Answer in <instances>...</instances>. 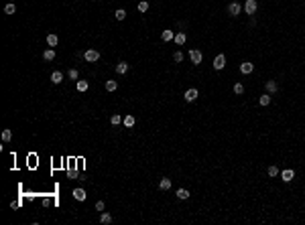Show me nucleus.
<instances>
[{
    "label": "nucleus",
    "mask_w": 305,
    "mask_h": 225,
    "mask_svg": "<svg viewBox=\"0 0 305 225\" xmlns=\"http://www.w3.org/2000/svg\"><path fill=\"white\" fill-rule=\"evenodd\" d=\"M256 8H258L256 0H246V4H244V12H246L248 16H254V14H256Z\"/></svg>",
    "instance_id": "obj_1"
},
{
    "label": "nucleus",
    "mask_w": 305,
    "mask_h": 225,
    "mask_svg": "<svg viewBox=\"0 0 305 225\" xmlns=\"http://www.w3.org/2000/svg\"><path fill=\"white\" fill-rule=\"evenodd\" d=\"M83 59H86L87 63H96L98 59H100V53H98L96 49H87L86 53H83Z\"/></svg>",
    "instance_id": "obj_2"
},
{
    "label": "nucleus",
    "mask_w": 305,
    "mask_h": 225,
    "mask_svg": "<svg viewBox=\"0 0 305 225\" xmlns=\"http://www.w3.org/2000/svg\"><path fill=\"white\" fill-rule=\"evenodd\" d=\"M189 59H191V63L193 65H199L201 63V59H203V55H201L199 49H189Z\"/></svg>",
    "instance_id": "obj_3"
},
{
    "label": "nucleus",
    "mask_w": 305,
    "mask_h": 225,
    "mask_svg": "<svg viewBox=\"0 0 305 225\" xmlns=\"http://www.w3.org/2000/svg\"><path fill=\"white\" fill-rule=\"evenodd\" d=\"M228 12H230V16H238L242 12V6L238 4V2H230L228 4Z\"/></svg>",
    "instance_id": "obj_4"
},
{
    "label": "nucleus",
    "mask_w": 305,
    "mask_h": 225,
    "mask_svg": "<svg viewBox=\"0 0 305 225\" xmlns=\"http://www.w3.org/2000/svg\"><path fill=\"white\" fill-rule=\"evenodd\" d=\"M224 67H226V57H224V55H218V57L214 59V69L220 71V69H224Z\"/></svg>",
    "instance_id": "obj_5"
},
{
    "label": "nucleus",
    "mask_w": 305,
    "mask_h": 225,
    "mask_svg": "<svg viewBox=\"0 0 305 225\" xmlns=\"http://www.w3.org/2000/svg\"><path fill=\"white\" fill-rule=\"evenodd\" d=\"M197 95H199V93H197V89H195V87H191V89H187V91H185V95H183V98H185V102H195V99H197Z\"/></svg>",
    "instance_id": "obj_6"
},
{
    "label": "nucleus",
    "mask_w": 305,
    "mask_h": 225,
    "mask_svg": "<svg viewBox=\"0 0 305 225\" xmlns=\"http://www.w3.org/2000/svg\"><path fill=\"white\" fill-rule=\"evenodd\" d=\"M252 71H254V65H252L250 61H244V63L240 65V73H244V75H250Z\"/></svg>",
    "instance_id": "obj_7"
},
{
    "label": "nucleus",
    "mask_w": 305,
    "mask_h": 225,
    "mask_svg": "<svg viewBox=\"0 0 305 225\" xmlns=\"http://www.w3.org/2000/svg\"><path fill=\"white\" fill-rule=\"evenodd\" d=\"M293 176H295V171H293V168H285V171L281 172V179L285 183H291L293 181Z\"/></svg>",
    "instance_id": "obj_8"
},
{
    "label": "nucleus",
    "mask_w": 305,
    "mask_h": 225,
    "mask_svg": "<svg viewBox=\"0 0 305 225\" xmlns=\"http://www.w3.org/2000/svg\"><path fill=\"white\" fill-rule=\"evenodd\" d=\"M126 71H128V63H126V61H120V63L116 65V73L118 75H126Z\"/></svg>",
    "instance_id": "obj_9"
},
{
    "label": "nucleus",
    "mask_w": 305,
    "mask_h": 225,
    "mask_svg": "<svg viewBox=\"0 0 305 225\" xmlns=\"http://www.w3.org/2000/svg\"><path fill=\"white\" fill-rule=\"evenodd\" d=\"M161 39H163L165 43H167V41H173V39H175V33H173L171 29H165L163 34H161Z\"/></svg>",
    "instance_id": "obj_10"
},
{
    "label": "nucleus",
    "mask_w": 305,
    "mask_h": 225,
    "mask_svg": "<svg viewBox=\"0 0 305 225\" xmlns=\"http://www.w3.org/2000/svg\"><path fill=\"white\" fill-rule=\"evenodd\" d=\"M57 43H59V37H57V34H53V33L47 34V45H49V47H57Z\"/></svg>",
    "instance_id": "obj_11"
},
{
    "label": "nucleus",
    "mask_w": 305,
    "mask_h": 225,
    "mask_svg": "<svg viewBox=\"0 0 305 225\" xmlns=\"http://www.w3.org/2000/svg\"><path fill=\"white\" fill-rule=\"evenodd\" d=\"M265 87H266V93H271V95H273V93L277 91V81H273V79H271V81H266Z\"/></svg>",
    "instance_id": "obj_12"
},
{
    "label": "nucleus",
    "mask_w": 305,
    "mask_h": 225,
    "mask_svg": "<svg viewBox=\"0 0 305 225\" xmlns=\"http://www.w3.org/2000/svg\"><path fill=\"white\" fill-rule=\"evenodd\" d=\"M159 189H161V191H169V189H171V179H161Z\"/></svg>",
    "instance_id": "obj_13"
},
{
    "label": "nucleus",
    "mask_w": 305,
    "mask_h": 225,
    "mask_svg": "<svg viewBox=\"0 0 305 225\" xmlns=\"http://www.w3.org/2000/svg\"><path fill=\"white\" fill-rule=\"evenodd\" d=\"M185 41H187V34L185 33H175V43L177 45H185Z\"/></svg>",
    "instance_id": "obj_14"
},
{
    "label": "nucleus",
    "mask_w": 305,
    "mask_h": 225,
    "mask_svg": "<svg viewBox=\"0 0 305 225\" xmlns=\"http://www.w3.org/2000/svg\"><path fill=\"white\" fill-rule=\"evenodd\" d=\"M104 87H106V91H116V89H118V83L114 81V79H110V81H106V83H104Z\"/></svg>",
    "instance_id": "obj_15"
},
{
    "label": "nucleus",
    "mask_w": 305,
    "mask_h": 225,
    "mask_svg": "<svg viewBox=\"0 0 305 225\" xmlns=\"http://www.w3.org/2000/svg\"><path fill=\"white\" fill-rule=\"evenodd\" d=\"M51 81H53V83H61L63 81V73L61 71H53V73H51Z\"/></svg>",
    "instance_id": "obj_16"
},
{
    "label": "nucleus",
    "mask_w": 305,
    "mask_h": 225,
    "mask_svg": "<svg viewBox=\"0 0 305 225\" xmlns=\"http://www.w3.org/2000/svg\"><path fill=\"white\" fill-rule=\"evenodd\" d=\"M43 59H45V61H53V59H55V51L53 49H45L43 51Z\"/></svg>",
    "instance_id": "obj_17"
},
{
    "label": "nucleus",
    "mask_w": 305,
    "mask_h": 225,
    "mask_svg": "<svg viewBox=\"0 0 305 225\" xmlns=\"http://www.w3.org/2000/svg\"><path fill=\"white\" fill-rule=\"evenodd\" d=\"M73 197H75V199L78 201H86V191H83V189H75V191H73Z\"/></svg>",
    "instance_id": "obj_18"
},
{
    "label": "nucleus",
    "mask_w": 305,
    "mask_h": 225,
    "mask_svg": "<svg viewBox=\"0 0 305 225\" xmlns=\"http://www.w3.org/2000/svg\"><path fill=\"white\" fill-rule=\"evenodd\" d=\"M271 93H262L261 95V99H258V103H261V106H269V103H271Z\"/></svg>",
    "instance_id": "obj_19"
},
{
    "label": "nucleus",
    "mask_w": 305,
    "mask_h": 225,
    "mask_svg": "<svg viewBox=\"0 0 305 225\" xmlns=\"http://www.w3.org/2000/svg\"><path fill=\"white\" fill-rule=\"evenodd\" d=\"M134 122H136V120H134V116H126L124 120H122V124H124L126 128H132V126H134Z\"/></svg>",
    "instance_id": "obj_20"
},
{
    "label": "nucleus",
    "mask_w": 305,
    "mask_h": 225,
    "mask_svg": "<svg viewBox=\"0 0 305 225\" xmlns=\"http://www.w3.org/2000/svg\"><path fill=\"white\" fill-rule=\"evenodd\" d=\"M175 195H177V199H187V197H189V191H187V189H177V193H175Z\"/></svg>",
    "instance_id": "obj_21"
},
{
    "label": "nucleus",
    "mask_w": 305,
    "mask_h": 225,
    "mask_svg": "<svg viewBox=\"0 0 305 225\" xmlns=\"http://www.w3.org/2000/svg\"><path fill=\"white\" fill-rule=\"evenodd\" d=\"M100 223H104V225L112 223V215H110V213H102V217H100Z\"/></svg>",
    "instance_id": "obj_22"
},
{
    "label": "nucleus",
    "mask_w": 305,
    "mask_h": 225,
    "mask_svg": "<svg viewBox=\"0 0 305 225\" xmlns=\"http://www.w3.org/2000/svg\"><path fill=\"white\" fill-rule=\"evenodd\" d=\"M114 16H116V20H124V18H126V10L118 8L116 12H114Z\"/></svg>",
    "instance_id": "obj_23"
},
{
    "label": "nucleus",
    "mask_w": 305,
    "mask_h": 225,
    "mask_svg": "<svg viewBox=\"0 0 305 225\" xmlns=\"http://www.w3.org/2000/svg\"><path fill=\"white\" fill-rule=\"evenodd\" d=\"M136 8H138V12H146V10H149V2H146V0H142V2H138V6H136Z\"/></svg>",
    "instance_id": "obj_24"
},
{
    "label": "nucleus",
    "mask_w": 305,
    "mask_h": 225,
    "mask_svg": "<svg viewBox=\"0 0 305 225\" xmlns=\"http://www.w3.org/2000/svg\"><path fill=\"white\" fill-rule=\"evenodd\" d=\"M122 120H124V118H122V116H118V114H114V116H112V120H110V122H112V126H118V124H122Z\"/></svg>",
    "instance_id": "obj_25"
},
{
    "label": "nucleus",
    "mask_w": 305,
    "mask_h": 225,
    "mask_svg": "<svg viewBox=\"0 0 305 225\" xmlns=\"http://www.w3.org/2000/svg\"><path fill=\"white\" fill-rule=\"evenodd\" d=\"M87 87H90L87 81H78V91H87Z\"/></svg>",
    "instance_id": "obj_26"
},
{
    "label": "nucleus",
    "mask_w": 305,
    "mask_h": 225,
    "mask_svg": "<svg viewBox=\"0 0 305 225\" xmlns=\"http://www.w3.org/2000/svg\"><path fill=\"white\" fill-rule=\"evenodd\" d=\"M4 12H6V14H15V12H16V6L15 4H6L4 6Z\"/></svg>",
    "instance_id": "obj_27"
},
{
    "label": "nucleus",
    "mask_w": 305,
    "mask_h": 225,
    "mask_svg": "<svg viewBox=\"0 0 305 225\" xmlns=\"http://www.w3.org/2000/svg\"><path fill=\"white\" fill-rule=\"evenodd\" d=\"M234 93L242 95V93H244V85H242V83H234Z\"/></svg>",
    "instance_id": "obj_28"
},
{
    "label": "nucleus",
    "mask_w": 305,
    "mask_h": 225,
    "mask_svg": "<svg viewBox=\"0 0 305 225\" xmlns=\"http://www.w3.org/2000/svg\"><path fill=\"white\" fill-rule=\"evenodd\" d=\"M173 59H175V63H181V61H183V53H181V51H175Z\"/></svg>",
    "instance_id": "obj_29"
},
{
    "label": "nucleus",
    "mask_w": 305,
    "mask_h": 225,
    "mask_svg": "<svg viewBox=\"0 0 305 225\" xmlns=\"http://www.w3.org/2000/svg\"><path fill=\"white\" fill-rule=\"evenodd\" d=\"M10 138H12V132H10L8 128H6L4 132H2V140H4V142H8V140H10Z\"/></svg>",
    "instance_id": "obj_30"
},
{
    "label": "nucleus",
    "mask_w": 305,
    "mask_h": 225,
    "mask_svg": "<svg viewBox=\"0 0 305 225\" xmlns=\"http://www.w3.org/2000/svg\"><path fill=\"white\" fill-rule=\"evenodd\" d=\"M266 172H269V176H277V175H279V168L273 164V167H269V171H266Z\"/></svg>",
    "instance_id": "obj_31"
},
{
    "label": "nucleus",
    "mask_w": 305,
    "mask_h": 225,
    "mask_svg": "<svg viewBox=\"0 0 305 225\" xmlns=\"http://www.w3.org/2000/svg\"><path fill=\"white\" fill-rule=\"evenodd\" d=\"M69 79H78V69H69Z\"/></svg>",
    "instance_id": "obj_32"
},
{
    "label": "nucleus",
    "mask_w": 305,
    "mask_h": 225,
    "mask_svg": "<svg viewBox=\"0 0 305 225\" xmlns=\"http://www.w3.org/2000/svg\"><path fill=\"white\" fill-rule=\"evenodd\" d=\"M104 207H106L104 205V201H98L96 203V211H104Z\"/></svg>",
    "instance_id": "obj_33"
}]
</instances>
